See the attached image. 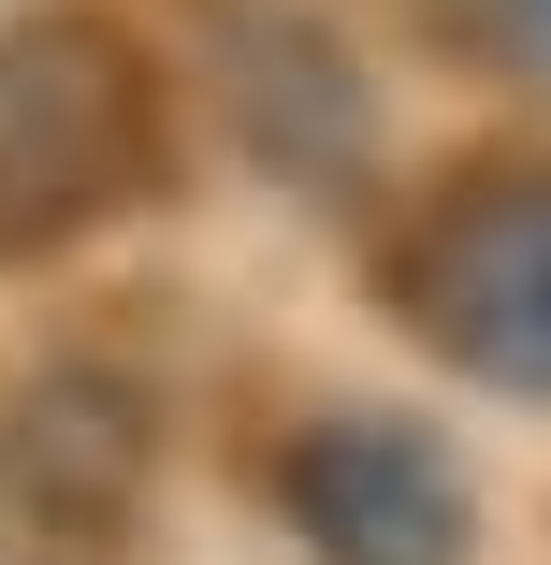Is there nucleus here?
<instances>
[{
    "label": "nucleus",
    "instance_id": "1",
    "mask_svg": "<svg viewBox=\"0 0 551 565\" xmlns=\"http://www.w3.org/2000/svg\"><path fill=\"white\" fill-rule=\"evenodd\" d=\"M146 174V87L117 30H0V247H59Z\"/></svg>",
    "mask_w": 551,
    "mask_h": 565
},
{
    "label": "nucleus",
    "instance_id": "2",
    "mask_svg": "<svg viewBox=\"0 0 551 565\" xmlns=\"http://www.w3.org/2000/svg\"><path fill=\"white\" fill-rule=\"evenodd\" d=\"M406 319L494 392H551V174H479L421 217L406 247Z\"/></svg>",
    "mask_w": 551,
    "mask_h": 565
},
{
    "label": "nucleus",
    "instance_id": "3",
    "mask_svg": "<svg viewBox=\"0 0 551 565\" xmlns=\"http://www.w3.org/2000/svg\"><path fill=\"white\" fill-rule=\"evenodd\" d=\"M290 522L319 565H465V479L421 420L335 406L290 435Z\"/></svg>",
    "mask_w": 551,
    "mask_h": 565
},
{
    "label": "nucleus",
    "instance_id": "4",
    "mask_svg": "<svg viewBox=\"0 0 551 565\" xmlns=\"http://www.w3.org/2000/svg\"><path fill=\"white\" fill-rule=\"evenodd\" d=\"M479 15H494V58L551 73V0H479Z\"/></svg>",
    "mask_w": 551,
    "mask_h": 565
}]
</instances>
